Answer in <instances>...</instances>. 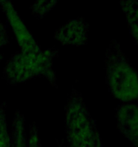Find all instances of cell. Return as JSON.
<instances>
[{
    "label": "cell",
    "instance_id": "cell-12",
    "mask_svg": "<svg viewBox=\"0 0 138 147\" xmlns=\"http://www.w3.org/2000/svg\"><path fill=\"white\" fill-rule=\"evenodd\" d=\"M56 142H57V146H56V147H65L64 144H63V141L59 142L58 140H56Z\"/></svg>",
    "mask_w": 138,
    "mask_h": 147
},
{
    "label": "cell",
    "instance_id": "cell-4",
    "mask_svg": "<svg viewBox=\"0 0 138 147\" xmlns=\"http://www.w3.org/2000/svg\"><path fill=\"white\" fill-rule=\"evenodd\" d=\"M1 4L21 52L29 53L41 51L40 47L36 42L11 2L9 0H1Z\"/></svg>",
    "mask_w": 138,
    "mask_h": 147
},
{
    "label": "cell",
    "instance_id": "cell-3",
    "mask_svg": "<svg viewBox=\"0 0 138 147\" xmlns=\"http://www.w3.org/2000/svg\"><path fill=\"white\" fill-rule=\"evenodd\" d=\"M104 63L106 83L112 96L122 103L138 102V74L117 40L109 43Z\"/></svg>",
    "mask_w": 138,
    "mask_h": 147
},
{
    "label": "cell",
    "instance_id": "cell-5",
    "mask_svg": "<svg viewBox=\"0 0 138 147\" xmlns=\"http://www.w3.org/2000/svg\"><path fill=\"white\" fill-rule=\"evenodd\" d=\"M114 117L121 134L138 147V104L122 103L115 109Z\"/></svg>",
    "mask_w": 138,
    "mask_h": 147
},
{
    "label": "cell",
    "instance_id": "cell-8",
    "mask_svg": "<svg viewBox=\"0 0 138 147\" xmlns=\"http://www.w3.org/2000/svg\"><path fill=\"white\" fill-rule=\"evenodd\" d=\"M129 33L138 46V0H122Z\"/></svg>",
    "mask_w": 138,
    "mask_h": 147
},
{
    "label": "cell",
    "instance_id": "cell-11",
    "mask_svg": "<svg viewBox=\"0 0 138 147\" xmlns=\"http://www.w3.org/2000/svg\"><path fill=\"white\" fill-rule=\"evenodd\" d=\"M0 35H1V47H3L4 45H6L9 42L8 34H7V30L4 28L3 24H1V34Z\"/></svg>",
    "mask_w": 138,
    "mask_h": 147
},
{
    "label": "cell",
    "instance_id": "cell-10",
    "mask_svg": "<svg viewBox=\"0 0 138 147\" xmlns=\"http://www.w3.org/2000/svg\"><path fill=\"white\" fill-rule=\"evenodd\" d=\"M28 147H43L38 135V129L34 122H33L30 126Z\"/></svg>",
    "mask_w": 138,
    "mask_h": 147
},
{
    "label": "cell",
    "instance_id": "cell-2",
    "mask_svg": "<svg viewBox=\"0 0 138 147\" xmlns=\"http://www.w3.org/2000/svg\"><path fill=\"white\" fill-rule=\"evenodd\" d=\"M65 134L68 147H103L96 121L75 87L65 105Z\"/></svg>",
    "mask_w": 138,
    "mask_h": 147
},
{
    "label": "cell",
    "instance_id": "cell-1",
    "mask_svg": "<svg viewBox=\"0 0 138 147\" xmlns=\"http://www.w3.org/2000/svg\"><path fill=\"white\" fill-rule=\"evenodd\" d=\"M58 56L54 47L40 52H19L13 54L3 67V78L11 86L35 78H44L57 88V78L53 70V60Z\"/></svg>",
    "mask_w": 138,
    "mask_h": 147
},
{
    "label": "cell",
    "instance_id": "cell-6",
    "mask_svg": "<svg viewBox=\"0 0 138 147\" xmlns=\"http://www.w3.org/2000/svg\"><path fill=\"white\" fill-rule=\"evenodd\" d=\"M89 25L82 18L68 22L57 29L54 34L55 39L62 45L83 46L87 45Z\"/></svg>",
    "mask_w": 138,
    "mask_h": 147
},
{
    "label": "cell",
    "instance_id": "cell-9",
    "mask_svg": "<svg viewBox=\"0 0 138 147\" xmlns=\"http://www.w3.org/2000/svg\"><path fill=\"white\" fill-rule=\"evenodd\" d=\"M6 105L3 103L0 111V121H1V147H11L10 133L7 130V119H6Z\"/></svg>",
    "mask_w": 138,
    "mask_h": 147
},
{
    "label": "cell",
    "instance_id": "cell-7",
    "mask_svg": "<svg viewBox=\"0 0 138 147\" xmlns=\"http://www.w3.org/2000/svg\"><path fill=\"white\" fill-rule=\"evenodd\" d=\"M11 147H28V138L25 132V118L20 111H16L10 132Z\"/></svg>",
    "mask_w": 138,
    "mask_h": 147
}]
</instances>
